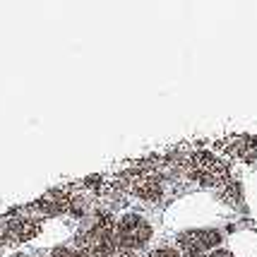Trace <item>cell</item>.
I'll list each match as a JSON object with an SVG mask.
<instances>
[{
	"label": "cell",
	"instance_id": "cell-1",
	"mask_svg": "<svg viewBox=\"0 0 257 257\" xmlns=\"http://www.w3.org/2000/svg\"><path fill=\"white\" fill-rule=\"evenodd\" d=\"M75 250L82 257H113L118 252L115 221L111 216H94L75 235Z\"/></svg>",
	"mask_w": 257,
	"mask_h": 257
},
{
	"label": "cell",
	"instance_id": "cell-8",
	"mask_svg": "<svg viewBox=\"0 0 257 257\" xmlns=\"http://www.w3.org/2000/svg\"><path fill=\"white\" fill-rule=\"evenodd\" d=\"M207 257H235V255H233V252H228V250H224V247H219V250L209 252Z\"/></svg>",
	"mask_w": 257,
	"mask_h": 257
},
{
	"label": "cell",
	"instance_id": "cell-2",
	"mask_svg": "<svg viewBox=\"0 0 257 257\" xmlns=\"http://www.w3.org/2000/svg\"><path fill=\"white\" fill-rule=\"evenodd\" d=\"M152 238V226L140 214H123L115 221V243L118 255H137Z\"/></svg>",
	"mask_w": 257,
	"mask_h": 257
},
{
	"label": "cell",
	"instance_id": "cell-9",
	"mask_svg": "<svg viewBox=\"0 0 257 257\" xmlns=\"http://www.w3.org/2000/svg\"><path fill=\"white\" fill-rule=\"evenodd\" d=\"M118 257H133V255H118Z\"/></svg>",
	"mask_w": 257,
	"mask_h": 257
},
{
	"label": "cell",
	"instance_id": "cell-7",
	"mask_svg": "<svg viewBox=\"0 0 257 257\" xmlns=\"http://www.w3.org/2000/svg\"><path fill=\"white\" fill-rule=\"evenodd\" d=\"M48 257H82V255H79L75 247H56Z\"/></svg>",
	"mask_w": 257,
	"mask_h": 257
},
{
	"label": "cell",
	"instance_id": "cell-6",
	"mask_svg": "<svg viewBox=\"0 0 257 257\" xmlns=\"http://www.w3.org/2000/svg\"><path fill=\"white\" fill-rule=\"evenodd\" d=\"M147 257H183V255H180L178 247H157V250H152Z\"/></svg>",
	"mask_w": 257,
	"mask_h": 257
},
{
	"label": "cell",
	"instance_id": "cell-3",
	"mask_svg": "<svg viewBox=\"0 0 257 257\" xmlns=\"http://www.w3.org/2000/svg\"><path fill=\"white\" fill-rule=\"evenodd\" d=\"M178 250L183 257H207L209 252L219 250L221 245V233L214 228H192L176 238Z\"/></svg>",
	"mask_w": 257,
	"mask_h": 257
},
{
	"label": "cell",
	"instance_id": "cell-4",
	"mask_svg": "<svg viewBox=\"0 0 257 257\" xmlns=\"http://www.w3.org/2000/svg\"><path fill=\"white\" fill-rule=\"evenodd\" d=\"M224 171L226 168L216 159L209 157V154H200V157L192 159V164H190V173L195 178H200L202 183H216V180L224 176Z\"/></svg>",
	"mask_w": 257,
	"mask_h": 257
},
{
	"label": "cell",
	"instance_id": "cell-5",
	"mask_svg": "<svg viewBox=\"0 0 257 257\" xmlns=\"http://www.w3.org/2000/svg\"><path fill=\"white\" fill-rule=\"evenodd\" d=\"M135 192L145 200H159L161 197V183L157 176H145L135 183Z\"/></svg>",
	"mask_w": 257,
	"mask_h": 257
}]
</instances>
